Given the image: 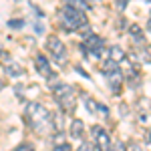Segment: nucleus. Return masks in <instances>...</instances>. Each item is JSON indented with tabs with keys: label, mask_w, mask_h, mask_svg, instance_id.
Wrapping results in <instances>:
<instances>
[{
	"label": "nucleus",
	"mask_w": 151,
	"mask_h": 151,
	"mask_svg": "<svg viewBox=\"0 0 151 151\" xmlns=\"http://www.w3.org/2000/svg\"><path fill=\"white\" fill-rule=\"evenodd\" d=\"M24 119L36 135H48L50 131H55V117L42 103H36V101L26 103Z\"/></svg>",
	"instance_id": "1"
},
{
	"label": "nucleus",
	"mask_w": 151,
	"mask_h": 151,
	"mask_svg": "<svg viewBox=\"0 0 151 151\" xmlns=\"http://www.w3.org/2000/svg\"><path fill=\"white\" fill-rule=\"evenodd\" d=\"M58 24L65 28V30H85V35H89V20H87V14L83 10L77 8H70V6H63L58 10Z\"/></svg>",
	"instance_id": "2"
},
{
	"label": "nucleus",
	"mask_w": 151,
	"mask_h": 151,
	"mask_svg": "<svg viewBox=\"0 0 151 151\" xmlns=\"http://www.w3.org/2000/svg\"><path fill=\"white\" fill-rule=\"evenodd\" d=\"M55 99H57L58 107L63 109V113H73L77 107V93H75L73 85H67V83L55 85Z\"/></svg>",
	"instance_id": "3"
},
{
	"label": "nucleus",
	"mask_w": 151,
	"mask_h": 151,
	"mask_svg": "<svg viewBox=\"0 0 151 151\" xmlns=\"http://www.w3.org/2000/svg\"><path fill=\"white\" fill-rule=\"evenodd\" d=\"M83 52L87 55V57L91 58H101L105 52V40L101 38L99 35H93V32H89L87 38H85V42L81 45Z\"/></svg>",
	"instance_id": "4"
},
{
	"label": "nucleus",
	"mask_w": 151,
	"mask_h": 151,
	"mask_svg": "<svg viewBox=\"0 0 151 151\" xmlns=\"http://www.w3.org/2000/svg\"><path fill=\"white\" fill-rule=\"evenodd\" d=\"M93 147L97 151H111V137L107 133V129L101 125H95L93 127Z\"/></svg>",
	"instance_id": "5"
},
{
	"label": "nucleus",
	"mask_w": 151,
	"mask_h": 151,
	"mask_svg": "<svg viewBox=\"0 0 151 151\" xmlns=\"http://www.w3.org/2000/svg\"><path fill=\"white\" fill-rule=\"evenodd\" d=\"M47 48H48V52L52 55V58H55L57 63H65V60H67V47L63 45V40H60L58 36H48Z\"/></svg>",
	"instance_id": "6"
},
{
	"label": "nucleus",
	"mask_w": 151,
	"mask_h": 151,
	"mask_svg": "<svg viewBox=\"0 0 151 151\" xmlns=\"http://www.w3.org/2000/svg\"><path fill=\"white\" fill-rule=\"evenodd\" d=\"M35 65H36V70L47 79L48 83H50V87L55 85V70H52V67H50V60H48L47 57H42V55H36L35 57Z\"/></svg>",
	"instance_id": "7"
},
{
	"label": "nucleus",
	"mask_w": 151,
	"mask_h": 151,
	"mask_svg": "<svg viewBox=\"0 0 151 151\" xmlns=\"http://www.w3.org/2000/svg\"><path fill=\"white\" fill-rule=\"evenodd\" d=\"M105 79H107V85L111 87V91L115 95H119L121 91V85H123V73L121 70H113V73H105Z\"/></svg>",
	"instance_id": "8"
},
{
	"label": "nucleus",
	"mask_w": 151,
	"mask_h": 151,
	"mask_svg": "<svg viewBox=\"0 0 151 151\" xmlns=\"http://www.w3.org/2000/svg\"><path fill=\"white\" fill-rule=\"evenodd\" d=\"M109 58L113 60V63H117V65H121V63H125V58H127V55H125V50L121 47H117V45H113V47H109Z\"/></svg>",
	"instance_id": "9"
},
{
	"label": "nucleus",
	"mask_w": 151,
	"mask_h": 151,
	"mask_svg": "<svg viewBox=\"0 0 151 151\" xmlns=\"http://www.w3.org/2000/svg\"><path fill=\"white\" fill-rule=\"evenodd\" d=\"M83 131H85V123H83L81 119H73V121H70V127H69L70 137H73V139H81Z\"/></svg>",
	"instance_id": "10"
},
{
	"label": "nucleus",
	"mask_w": 151,
	"mask_h": 151,
	"mask_svg": "<svg viewBox=\"0 0 151 151\" xmlns=\"http://www.w3.org/2000/svg\"><path fill=\"white\" fill-rule=\"evenodd\" d=\"M127 30H129V35H131V38H133L139 47H145V45H147V42H145V35H143V30H141L137 24H131Z\"/></svg>",
	"instance_id": "11"
},
{
	"label": "nucleus",
	"mask_w": 151,
	"mask_h": 151,
	"mask_svg": "<svg viewBox=\"0 0 151 151\" xmlns=\"http://www.w3.org/2000/svg\"><path fill=\"white\" fill-rule=\"evenodd\" d=\"M65 2V6H70V8H77V10H87L89 8V2H85V0H63Z\"/></svg>",
	"instance_id": "12"
},
{
	"label": "nucleus",
	"mask_w": 151,
	"mask_h": 151,
	"mask_svg": "<svg viewBox=\"0 0 151 151\" xmlns=\"http://www.w3.org/2000/svg\"><path fill=\"white\" fill-rule=\"evenodd\" d=\"M101 69H103V73H113V70H121V69H119V65H117V63H113L111 58H107V60H103Z\"/></svg>",
	"instance_id": "13"
},
{
	"label": "nucleus",
	"mask_w": 151,
	"mask_h": 151,
	"mask_svg": "<svg viewBox=\"0 0 151 151\" xmlns=\"http://www.w3.org/2000/svg\"><path fill=\"white\" fill-rule=\"evenodd\" d=\"M85 105H87V111L91 115H97V101L95 99H91L89 95H85Z\"/></svg>",
	"instance_id": "14"
},
{
	"label": "nucleus",
	"mask_w": 151,
	"mask_h": 151,
	"mask_svg": "<svg viewBox=\"0 0 151 151\" xmlns=\"http://www.w3.org/2000/svg\"><path fill=\"white\" fill-rule=\"evenodd\" d=\"M6 70H8L10 75H22V67H18V65H14V63H10V65L6 67Z\"/></svg>",
	"instance_id": "15"
},
{
	"label": "nucleus",
	"mask_w": 151,
	"mask_h": 151,
	"mask_svg": "<svg viewBox=\"0 0 151 151\" xmlns=\"http://www.w3.org/2000/svg\"><path fill=\"white\" fill-rule=\"evenodd\" d=\"M97 115H101V117H109V109H107L105 105L97 103Z\"/></svg>",
	"instance_id": "16"
},
{
	"label": "nucleus",
	"mask_w": 151,
	"mask_h": 151,
	"mask_svg": "<svg viewBox=\"0 0 151 151\" xmlns=\"http://www.w3.org/2000/svg\"><path fill=\"white\" fill-rule=\"evenodd\" d=\"M125 151H141V145L139 143H135V141H131L125 145Z\"/></svg>",
	"instance_id": "17"
},
{
	"label": "nucleus",
	"mask_w": 151,
	"mask_h": 151,
	"mask_svg": "<svg viewBox=\"0 0 151 151\" xmlns=\"http://www.w3.org/2000/svg\"><path fill=\"white\" fill-rule=\"evenodd\" d=\"M12 151H35V147H32L30 143H22V145H18V147H14Z\"/></svg>",
	"instance_id": "18"
},
{
	"label": "nucleus",
	"mask_w": 151,
	"mask_h": 151,
	"mask_svg": "<svg viewBox=\"0 0 151 151\" xmlns=\"http://www.w3.org/2000/svg\"><path fill=\"white\" fill-rule=\"evenodd\" d=\"M55 151H73V149H70L69 143H58V145H55Z\"/></svg>",
	"instance_id": "19"
},
{
	"label": "nucleus",
	"mask_w": 151,
	"mask_h": 151,
	"mask_svg": "<svg viewBox=\"0 0 151 151\" xmlns=\"http://www.w3.org/2000/svg\"><path fill=\"white\" fill-rule=\"evenodd\" d=\"M111 151H125V145H123L121 141H117V143L111 145Z\"/></svg>",
	"instance_id": "20"
},
{
	"label": "nucleus",
	"mask_w": 151,
	"mask_h": 151,
	"mask_svg": "<svg viewBox=\"0 0 151 151\" xmlns=\"http://www.w3.org/2000/svg\"><path fill=\"white\" fill-rule=\"evenodd\" d=\"M91 149H93V147H91V143H89V141H83V145L77 151H91Z\"/></svg>",
	"instance_id": "21"
},
{
	"label": "nucleus",
	"mask_w": 151,
	"mask_h": 151,
	"mask_svg": "<svg viewBox=\"0 0 151 151\" xmlns=\"http://www.w3.org/2000/svg\"><path fill=\"white\" fill-rule=\"evenodd\" d=\"M24 20H8V26L10 28H16V26H22Z\"/></svg>",
	"instance_id": "22"
},
{
	"label": "nucleus",
	"mask_w": 151,
	"mask_h": 151,
	"mask_svg": "<svg viewBox=\"0 0 151 151\" xmlns=\"http://www.w3.org/2000/svg\"><path fill=\"white\" fill-rule=\"evenodd\" d=\"M127 4H129V0H117V8H119V10H123Z\"/></svg>",
	"instance_id": "23"
},
{
	"label": "nucleus",
	"mask_w": 151,
	"mask_h": 151,
	"mask_svg": "<svg viewBox=\"0 0 151 151\" xmlns=\"http://www.w3.org/2000/svg\"><path fill=\"white\" fill-rule=\"evenodd\" d=\"M147 30L151 32V18H149V22H147Z\"/></svg>",
	"instance_id": "24"
},
{
	"label": "nucleus",
	"mask_w": 151,
	"mask_h": 151,
	"mask_svg": "<svg viewBox=\"0 0 151 151\" xmlns=\"http://www.w3.org/2000/svg\"><path fill=\"white\" fill-rule=\"evenodd\" d=\"M2 89H4V81L0 79V91H2Z\"/></svg>",
	"instance_id": "25"
},
{
	"label": "nucleus",
	"mask_w": 151,
	"mask_h": 151,
	"mask_svg": "<svg viewBox=\"0 0 151 151\" xmlns=\"http://www.w3.org/2000/svg\"><path fill=\"white\" fill-rule=\"evenodd\" d=\"M145 2H149V4H151V0H145Z\"/></svg>",
	"instance_id": "26"
}]
</instances>
